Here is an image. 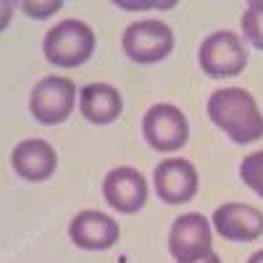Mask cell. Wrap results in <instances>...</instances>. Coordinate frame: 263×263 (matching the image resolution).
<instances>
[{
	"mask_svg": "<svg viewBox=\"0 0 263 263\" xmlns=\"http://www.w3.org/2000/svg\"><path fill=\"white\" fill-rule=\"evenodd\" d=\"M208 116L237 145H248L263 137V116L248 90L229 87V90L213 92L208 98Z\"/></svg>",
	"mask_w": 263,
	"mask_h": 263,
	"instance_id": "obj_1",
	"label": "cell"
},
{
	"mask_svg": "<svg viewBox=\"0 0 263 263\" xmlns=\"http://www.w3.org/2000/svg\"><path fill=\"white\" fill-rule=\"evenodd\" d=\"M24 11L29 16H34V18H45V16L61 11V3H48V6L45 3H24Z\"/></svg>",
	"mask_w": 263,
	"mask_h": 263,
	"instance_id": "obj_16",
	"label": "cell"
},
{
	"mask_svg": "<svg viewBox=\"0 0 263 263\" xmlns=\"http://www.w3.org/2000/svg\"><path fill=\"white\" fill-rule=\"evenodd\" d=\"M192 263H221V258H218L216 253H208L205 258H200V260H192Z\"/></svg>",
	"mask_w": 263,
	"mask_h": 263,
	"instance_id": "obj_17",
	"label": "cell"
},
{
	"mask_svg": "<svg viewBox=\"0 0 263 263\" xmlns=\"http://www.w3.org/2000/svg\"><path fill=\"white\" fill-rule=\"evenodd\" d=\"M153 182H156L158 197L168 205L190 203L197 195V171L184 158L161 161L156 166V174H153Z\"/></svg>",
	"mask_w": 263,
	"mask_h": 263,
	"instance_id": "obj_8",
	"label": "cell"
},
{
	"mask_svg": "<svg viewBox=\"0 0 263 263\" xmlns=\"http://www.w3.org/2000/svg\"><path fill=\"white\" fill-rule=\"evenodd\" d=\"M45 58L53 66L74 69L82 66L95 50V32L79 18H63L58 27H53L45 34Z\"/></svg>",
	"mask_w": 263,
	"mask_h": 263,
	"instance_id": "obj_2",
	"label": "cell"
},
{
	"mask_svg": "<svg viewBox=\"0 0 263 263\" xmlns=\"http://www.w3.org/2000/svg\"><path fill=\"white\" fill-rule=\"evenodd\" d=\"M121 45L135 63H158L174 50V32L158 18L135 21L126 27Z\"/></svg>",
	"mask_w": 263,
	"mask_h": 263,
	"instance_id": "obj_3",
	"label": "cell"
},
{
	"mask_svg": "<svg viewBox=\"0 0 263 263\" xmlns=\"http://www.w3.org/2000/svg\"><path fill=\"white\" fill-rule=\"evenodd\" d=\"M69 237L82 250H105L116 245L119 224L100 211H82L79 216H74V221L69 227Z\"/></svg>",
	"mask_w": 263,
	"mask_h": 263,
	"instance_id": "obj_12",
	"label": "cell"
},
{
	"mask_svg": "<svg viewBox=\"0 0 263 263\" xmlns=\"http://www.w3.org/2000/svg\"><path fill=\"white\" fill-rule=\"evenodd\" d=\"M77 87L66 77H45L34 84L29 98V111L40 124H61L74 111Z\"/></svg>",
	"mask_w": 263,
	"mask_h": 263,
	"instance_id": "obj_5",
	"label": "cell"
},
{
	"mask_svg": "<svg viewBox=\"0 0 263 263\" xmlns=\"http://www.w3.org/2000/svg\"><path fill=\"white\" fill-rule=\"evenodd\" d=\"M121 95L114 90L111 84H103V82H95V84H87L84 90L79 92V111L87 121L92 124H111L121 116Z\"/></svg>",
	"mask_w": 263,
	"mask_h": 263,
	"instance_id": "obj_13",
	"label": "cell"
},
{
	"mask_svg": "<svg viewBox=\"0 0 263 263\" xmlns=\"http://www.w3.org/2000/svg\"><path fill=\"white\" fill-rule=\"evenodd\" d=\"M248 66V50L234 32H213L200 45V69L213 77H237Z\"/></svg>",
	"mask_w": 263,
	"mask_h": 263,
	"instance_id": "obj_4",
	"label": "cell"
},
{
	"mask_svg": "<svg viewBox=\"0 0 263 263\" xmlns=\"http://www.w3.org/2000/svg\"><path fill=\"white\" fill-rule=\"evenodd\" d=\"M11 163L16 168V174L27 182H45L55 174L58 166V156L50 142L45 140H24L13 147Z\"/></svg>",
	"mask_w": 263,
	"mask_h": 263,
	"instance_id": "obj_11",
	"label": "cell"
},
{
	"mask_svg": "<svg viewBox=\"0 0 263 263\" xmlns=\"http://www.w3.org/2000/svg\"><path fill=\"white\" fill-rule=\"evenodd\" d=\"M239 177H242V182L253 192H258L263 197V150L253 153V156H248L239 163Z\"/></svg>",
	"mask_w": 263,
	"mask_h": 263,
	"instance_id": "obj_15",
	"label": "cell"
},
{
	"mask_svg": "<svg viewBox=\"0 0 263 263\" xmlns=\"http://www.w3.org/2000/svg\"><path fill=\"white\" fill-rule=\"evenodd\" d=\"M213 227L229 242H253L263 234V213L245 203H227L216 208Z\"/></svg>",
	"mask_w": 263,
	"mask_h": 263,
	"instance_id": "obj_10",
	"label": "cell"
},
{
	"mask_svg": "<svg viewBox=\"0 0 263 263\" xmlns=\"http://www.w3.org/2000/svg\"><path fill=\"white\" fill-rule=\"evenodd\" d=\"M103 195L111 208L121 213H137L147 203V184L137 168L119 166L114 171H108V177L103 182Z\"/></svg>",
	"mask_w": 263,
	"mask_h": 263,
	"instance_id": "obj_9",
	"label": "cell"
},
{
	"mask_svg": "<svg viewBox=\"0 0 263 263\" xmlns=\"http://www.w3.org/2000/svg\"><path fill=\"white\" fill-rule=\"evenodd\" d=\"M168 250L179 263H192L205 258L211 250V224L200 213H184L171 227Z\"/></svg>",
	"mask_w": 263,
	"mask_h": 263,
	"instance_id": "obj_7",
	"label": "cell"
},
{
	"mask_svg": "<svg viewBox=\"0 0 263 263\" xmlns=\"http://www.w3.org/2000/svg\"><path fill=\"white\" fill-rule=\"evenodd\" d=\"M242 32L258 50H263V0L250 3L242 13Z\"/></svg>",
	"mask_w": 263,
	"mask_h": 263,
	"instance_id": "obj_14",
	"label": "cell"
},
{
	"mask_svg": "<svg viewBox=\"0 0 263 263\" xmlns=\"http://www.w3.org/2000/svg\"><path fill=\"white\" fill-rule=\"evenodd\" d=\"M248 263H263V250H258L255 255H250V260Z\"/></svg>",
	"mask_w": 263,
	"mask_h": 263,
	"instance_id": "obj_18",
	"label": "cell"
},
{
	"mask_svg": "<svg viewBox=\"0 0 263 263\" xmlns=\"http://www.w3.org/2000/svg\"><path fill=\"white\" fill-rule=\"evenodd\" d=\"M142 135H145L150 147H156L161 153H171V150H179L187 142L190 126H187L184 114L179 111L177 105L158 103V105H153L150 111L145 114Z\"/></svg>",
	"mask_w": 263,
	"mask_h": 263,
	"instance_id": "obj_6",
	"label": "cell"
}]
</instances>
